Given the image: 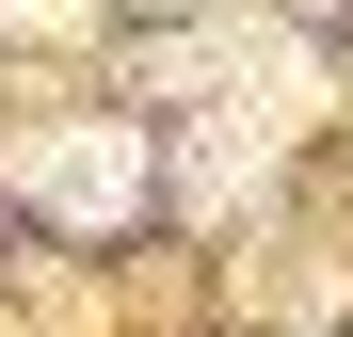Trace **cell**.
Returning a JSON list of instances; mask_svg holds the SVG:
<instances>
[{
	"label": "cell",
	"mask_w": 353,
	"mask_h": 337,
	"mask_svg": "<svg viewBox=\"0 0 353 337\" xmlns=\"http://www.w3.org/2000/svg\"><path fill=\"white\" fill-rule=\"evenodd\" d=\"M17 193L48 209V225H145V129H48V145H17Z\"/></svg>",
	"instance_id": "obj_1"
}]
</instances>
